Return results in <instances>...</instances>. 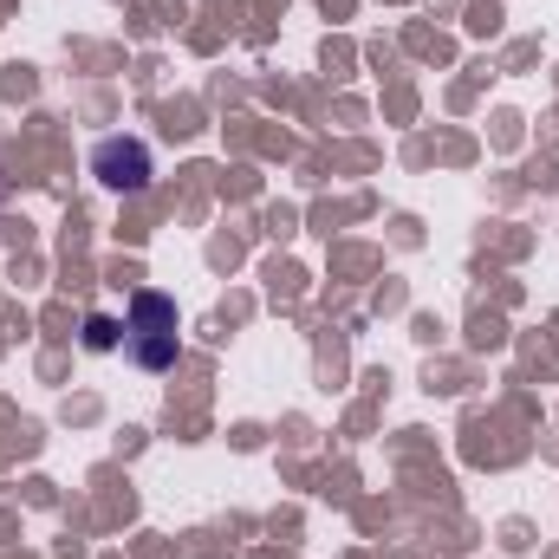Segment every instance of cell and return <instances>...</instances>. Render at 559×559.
<instances>
[{"label": "cell", "instance_id": "7a4b0ae2", "mask_svg": "<svg viewBox=\"0 0 559 559\" xmlns=\"http://www.w3.org/2000/svg\"><path fill=\"white\" fill-rule=\"evenodd\" d=\"M92 169L105 189H143L150 182V150L143 143H124V138H105L92 150Z\"/></svg>", "mask_w": 559, "mask_h": 559}, {"label": "cell", "instance_id": "6da1fadb", "mask_svg": "<svg viewBox=\"0 0 559 559\" xmlns=\"http://www.w3.org/2000/svg\"><path fill=\"white\" fill-rule=\"evenodd\" d=\"M124 352L138 358L143 371H163V365H176V306H169L163 293H138V299H131Z\"/></svg>", "mask_w": 559, "mask_h": 559}, {"label": "cell", "instance_id": "3957f363", "mask_svg": "<svg viewBox=\"0 0 559 559\" xmlns=\"http://www.w3.org/2000/svg\"><path fill=\"white\" fill-rule=\"evenodd\" d=\"M85 345H98V352H105V345H111V319H92V325H85Z\"/></svg>", "mask_w": 559, "mask_h": 559}]
</instances>
